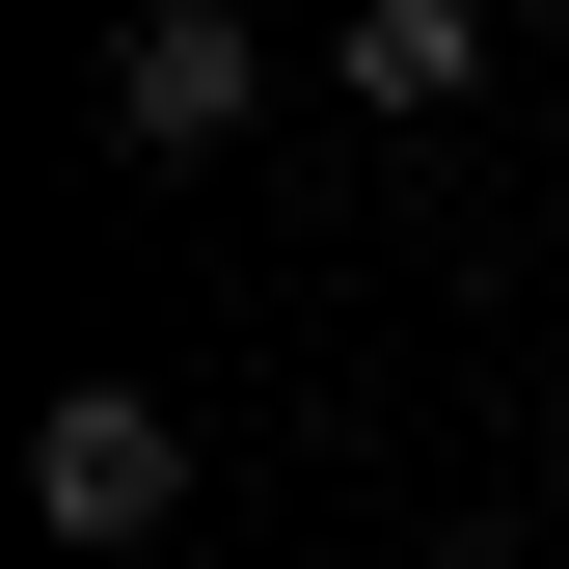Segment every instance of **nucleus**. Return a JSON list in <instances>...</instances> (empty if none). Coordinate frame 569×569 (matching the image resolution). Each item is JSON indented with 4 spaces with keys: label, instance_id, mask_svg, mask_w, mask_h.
I'll use <instances>...</instances> for the list:
<instances>
[{
    "label": "nucleus",
    "instance_id": "1",
    "mask_svg": "<svg viewBox=\"0 0 569 569\" xmlns=\"http://www.w3.org/2000/svg\"><path fill=\"white\" fill-rule=\"evenodd\" d=\"M28 516H54V542H163V516H190V435H163L136 380H82V407L28 435Z\"/></svg>",
    "mask_w": 569,
    "mask_h": 569
},
{
    "label": "nucleus",
    "instance_id": "2",
    "mask_svg": "<svg viewBox=\"0 0 569 569\" xmlns=\"http://www.w3.org/2000/svg\"><path fill=\"white\" fill-rule=\"evenodd\" d=\"M109 136H136V163H218V136H244V0H136V28H109Z\"/></svg>",
    "mask_w": 569,
    "mask_h": 569
},
{
    "label": "nucleus",
    "instance_id": "3",
    "mask_svg": "<svg viewBox=\"0 0 569 569\" xmlns=\"http://www.w3.org/2000/svg\"><path fill=\"white\" fill-rule=\"evenodd\" d=\"M488 82V0H352V109H461Z\"/></svg>",
    "mask_w": 569,
    "mask_h": 569
},
{
    "label": "nucleus",
    "instance_id": "4",
    "mask_svg": "<svg viewBox=\"0 0 569 569\" xmlns=\"http://www.w3.org/2000/svg\"><path fill=\"white\" fill-rule=\"evenodd\" d=\"M435 569H516V542H435Z\"/></svg>",
    "mask_w": 569,
    "mask_h": 569
}]
</instances>
